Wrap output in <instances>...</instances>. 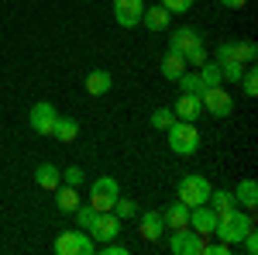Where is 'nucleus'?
I'll use <instances>...</instances> for the list:
<instances>
[{
	"label": "nucleus",
	"mask_w": 258,
	"mask_h": 255,
	"mask_svg": "<svg viewBox=\"0 0 258 255\" xmlns=\"http://www.w3.org/2000/svg\"><path fill=\"white\" fill-rule=\"evenodd\" d=\"M251 228H255V221H251V211H238V207H234L231 214L217 217V228H214V235L234 248V245H238V241L248 235Z\"/></svg>",
	"instance_id": "nucleus-1"
},
{
	"label": "nucleus",
	"mask_w": 258,
	"mask_h": 255,
	"mask_svg": "<svg viewBox=\"0 0 258 255\" xmlns=\"http://www.w3.org/2000/svg\"><path fill=\"white\" fill-rule=\"evenodd\" d=\"M165 135H169V148L176 152V156H197V148H200V131H197V124L193 121H172L169 128H165Z\"/></svg>",
	"instance_id": "nucleus-2"
},
{
	"label": "nucleus",
	"mask_w": 258,
	"mask_h": 255,
	"mask_svg": "<svg viewBox=\"0 0 258 255\" xmlns=\"http://www.w3.org/2000/svg\"><path fill=\"white\" fill-rule=\"evenodd\" d=\"M200 104H203V114H210V118H231L234 114V97L224 86H207L200 93Z\"/></svg>",
	"instance_id": "nucleus-3"
},
{
	"label": "nucleus",
	"mask_w": 258,
	"mask_h": 255,
	"mask_svg": "<svg viewBox=\"0 0 258 255\" xmlns=\"http://www.w3.org/2000/svg\"><path fill=\"white\" fill-rule=\"evenodd\" d=\"M55 252L59 255H97V241L90 238V231H62L55 238Z\"/></svg>",
	"instance_id": "nucleus-4"
},
{
	"label": "nucleus",
	"mask_w": 258,
	"mask_h": 255,
	"mask_svg": "<svg viewBox=\"0 0 258 255\" xmlns=\"http://www.w3.org/2000/svg\"><path fill=\"white\" fill-rule=\"evenodd\" d=\"M207 196H210V179H207V176L189 173V176L179 179V200H182L186 207H200V203H207Z\"/></svg>",
	"instance_id": "nucleus-5"
},
{
	"label": "nucleus",
	"mask_w": 258,
	"mask_h": 255,
	"mask_svg": "<svg viewBox=\"0 0 258 255\" xmlns=\"http://www.w3.org/2000/svg\"><path fill=\"white\" fill-rule=\"evenodd\" d=\"M120 224H124V221H120V217L114 214V211H97L93 224H90L86 231H90V238L97 241V248H100L103 241H114V238L120 235Z\"/></svg>",
	"instance_id": "nucleus-6"
},
{
	"label": "nucleus",
	"mask_w": 258,
	"mask_h": 255,
	"mask_svg": "<svg viewBox=\"0 0 258 255\" xmlns=\"http://www.w3.org/2000/svg\"><path fill=\"white\" fill-rule=\"evenodd\" d=\"M117 196H120L117 179L114 176H100V179H93V186H90V207H93V211H110Z\"/></svg>",
	"instance_id": "nucleus-7"
},
{
	"label": "nucleus",
	"mask_w": 258,
	"mask_h": 255,
	"mask_svg": "<svg viewBox=\"0 0 258 255\" xmlns=\"http://www.w3.org/2000/svg\"><path fill=\"white\" fill-rule=\"evenodd\" d=\"M55 118H59V111H55V104H48V100H38V104L28 111V124H31L35 135H52Z\"/></svg>",
	"instance_id": "nucleus-8"
},
{
	"label": "nucleus",
	"mask_w": 258,
	"mask_h": 255,
	"mask_svg": "<svg viewBox=\"0 0 258 255\" xmlns=\"http://www.w3.org/2000/svg\"><path fill=\"white\" fill-rule=\"evenodd\" d=\"M169 252L172 255H200L203 252V238L193 228H179L169 235Z\"/></svg>",
	"instance_id": "nucleus-9"
},
{
	"label": "nucleus",
	"mask_w": 258,
	"mask_h": 255,
	"mask_svg": "<svg viewBox=\"0 0 258 255\" xmlns=\"http://www.w3.org/2000/svg\"><path fill=\"white\" fill-rule=\"evenodd\" d=\"M145 14V0H114V21L120 28H138Z\"/></svg>",
	"instance_id": "nucleus-10"
},
{
	"label": "nucleus",
	"mask_w": 258,
	"mask_h": 255,
	"mask_svg": "<svg viewBox=\"0 0 258 255\" xmlns=\"http://www.w3.org/2000/svg\"><path fill=\"white\" fill-rule=\"evenodd\" d=\"M189 228L197 231L200 238H214V228H217V214L207 207V203H200V207H189Z\"/></svg>",
	"instance_id": "nucleus-11"
},
{
	"label": "nucleus",
	"mask_w": 258,
	"mask_h": 255,
	"mask_svg": "<svg viewBox=\"0 0 258 255\" xmlns=\"http://www.w3.org/2000/svg\"><path fill=\"white\" fill-rule=\"evenodd\" d=\"M200 31L197 28H176L172 31V38H169V52H179V56H186L193 45H200Z\"/></svg>",
	"instance_id": "nucleus-12"
},
{
	"label": "nucleus",
	"mask_w": 258,
	"mask_h": 255,
	"mask_svg": "<svg viewBox=\"0 0 258 255\" xmlns=\"http://www.w3.org/2000/svg\"><path fill=\"white\" fill-rule=\"evenodd\" d=\"M141 217V238L145 241H159L165 235V217L162 211H148V214H138Z\"/></svg>",
	"instance_id": "nucleus-13"
},
{
	"label": "nucleus",
	"mask_w": 258,
	"mask_h": 255,
	"mask_svg": "<svg viewBox=\"0 0 258 255\" xmlns=\"http://www.w3.org/2000/svg\"><path fill=\"white\" fill-rule=\"evenodd\" d=\"M172 114H176L179 121H197L200 114H203V104H200L197 93H179L176 107H172Z\"/></svg>",
	"instance_id": "nucleus-14"
},
{
	"label": "nucleus",
	"mask_w": 258,
	"mask_h": 255,
	"mask_svg": "<svg viewBox=\"0 0 258 255\" xmlns=\"http://www.w3.org/2000/svg\"><path fill=\"white\" fill-rule=\"evenodd\" d=\"M169 21H172V14L162 7V4H152V7H145V14H141V24L155 35V31H165L169 28Z\"/></svg>",
	"instance_id": "nucleus-15"
},
{
	"label": "nucleus",
	"mask_w": 258,
	"mask_h": 255,
	"mask_svg": "<svg viewBox=\"0 0 258 255\" xmlns=\"http://www.w3.org/2000/svg\"><path fill=\"white\" fill-rule=\"evenodd\" d=\"M162 217H165V231H179V228H189V207H186L182 200L169 203V207L162 211Z\"/></svg>",
	"instance_id": "nucleus-16"
},
{
	"label": "nucleus",
	"mask_w": 258,
	"mask_h": 255,
	"mask_svg": "<svg viewBox=\"0 0 258 255\" xmlns=\"http://www.w3.org/2000/svg\"><path fill=\"white\" fill-rule=\"evenodd\" d=\"M110 86H114V76H110L107 69H93V73H86V93H90V97H103V93H110Z\"/></svg>",
	"instance_id": "nucleus-17"
},
{
	"label": "nucleus",
	"mask_w": 258,
	"mask_h": 255,
	"mask_svg": "<svg viewBox=\"0 0 258 255\" xmlns=\"http://www.w3.org/2000/svg\"><path fill=\"white\" fill-rule=\"evenodd\" d=\"M207 207H210L217 217H224V214H231V211L238 207V200H234V193H231V190H210Z\"/></svg>",
	"instance_id": "nucleus-18"
},
{
	"label": "nucleus",
	"mask_w": 258,
	"mask_h": 255,
	"mask_svg": "<svg viewBox=\"0 0 258 255\" xmlns=\"http://www.w3.org/2000/svg\"><path fill=\"white\" fill-rule=\"evenodd\" d=\"M35 183H38L41 190H52V193H55V190L62 186V173L52 166V162H41L38 169H35Z\"/></svg>",
	"instance_id": "nucleus-19"
},
{
	"label": "nucleus",
	"mask_w": 258,
	"mask_h": 255,
	"mask_svg": "<svg viewBox=\"0 0 258 255\" xmlns=\"http://www.w3.org/2000/svg\"><path fill=\"white\" fill-rule=\"evenodd\" d=\"M234 200L241 203V211H255L258 207V183L255 179H241L238 190H234Z\"/></svg>",
	"instance_id": "nucleus-20"
},
{
	"label": "nucleus",
	"mask_w": 258,
	"mask_h": 255,
	"mask_svg": "<svg viewBox=\"0 0 258 255\" xmlns=\"http://www.w3.org/2000/svg\"><path fill=\"white\" fill-rule=\"evenodd\" d=\"M52 138H59V141H76L80 138V121L76 118H55V128H52Z\"/></svg>",
	"instance_id": "nucleus-21"
},
{
	"label": "nucleus",
	"mask_w": 258,
	"mask_h": 255,
	"mask_svg": "<svg viewBox=\"0 0 258 255\" xmlns=\"http://www.w3.org/2000/svg\"><path fill=\"white\" fill-rule=\"evenodd\" d=\"M55 207H59L62 214H73V211L80 207V196H76V186L62 183L59 190H55Z\"/></svg>",
	"instance_id": "nucleus-22"
},
{
	"label": "nucleus",
	"mask_w": 258,
	"mask_h": 255,
	"mask_svg": "<svg viewBox=\"0 0 258 255\" xmlns=\"http://www.w3.org/2000/svg\"><path fill=\"white\" fill-rule=\"evenodd\" d=\"M182 73H186V59H182L179 52H165V59H162V76L176 83Z\"/></svg>",
	"instance_id": "nucleus-23"
},
{
	"label": "nucleus",
	"mask_w": 258,
	"mask_h": 255,
	"mask_svg": "<svg viewBox=\"0 0 258 255\" xmlns=\"http://www.w3.org/2000/svg\"><path fill=\"white\" fill-rule=\"evenodd\" d=\"M110 211H114V214H117L120 221H135V217H138V203H135L131 196H117Z\"/></svg>",
	"instance_id": "nucleus-24"
},
{
	"label": "nucleus",
	"mask_w": 258,
	"mask_h": 255,
	"mask_svg": "<svg viewBox=\"0 0 258 255\" xmlns=\"http://www.w3.org/2000/svg\"><path fill=\"white\" fill-rule=\"evenodd\" d=\"M200 79H203V86H224V79H220V66L217 62H203L200 66Z\"/></svg>",
	"instance_id": "nucleus-25"
},
{
	"label": "nucleus",
	"mask_w": 258,
	"mask_h": 255,
	"mask_svg": "<svg viewBox=\"0 0 258 255\" xmlns=\"http://www.w3.org/2000/svg\"><path fill=\"white\" fill-rule=\"evenodd\" d=\"M241 90H244V97H258V73H255V62L251 66H244V73H241Z\"/></svg>",
	"instance_id": "nucleus-26"
},
{
	"label": "nucleus",
	"mask_w": 258,
	"mask_h": 255,
	"mask_svg": "<svg viewBox=\"0 0 258 255\" xmlns=\"http://www.w3.org/2000/svg\"><path fill=\"white\" fill-rule=\"evenodd\" d=\"M176 83H179V90H182V93H197V97L207 90V86H203V79H200V73H182Z\"/></svg>",
	"instance_id": "nucleus-27"
},
{
	"label": "nucleus",
	"mask_w": 258,
	"mask_h": 255,
	"mask_svg": "<svg viewBox=\"0 0 258 255\" xmlns=\"http://www.w3.org/2000/svg\"><path fill=\"white\" fill-rule=\"evenodd\" d=\"M214 62H241V56H238V41H224V45H217V52H214Z\"/></svg>",
	"instance_id": "nucleus-28"
},
{
	"label": "nucleus",
	"mask_w": 258,
	"mask_h": 255,
	"mask_svg": "<svg viewBox=\"0 0 258 255\" xmlns=\"http://www.w3.org/2000/svg\"><path fill=\"white\" fill-rule=\"evenodd\" d=\"M220 66V79L224 83H238L241 73H244V62H217Z\"/></svg>",
	"instance_id": "nucleus-29"
},
{
	"label": "nucleus",
	"mask_w": 258,
	"mask_h": 255,
	"mask_svg": "<svg viewBox=\"0 0 258 255\" xmlns=\"http://www.w3.org/2000/svg\"><path fill=\"white\" fill-rule=\"evenodd\" d=\"M172 121H176V114H172V107H159V111L152 114V128H155V131H165V128H169Z\"/></svg>",
	"instance_id": "nucleus-30"
},
{
	"label": "nucleus",
	"mask_w": 258,
	"mask_h": 255,
	"mask_svg": "<svg viewBox=\"0 0 258 255\" xmlns=\"http://www.w3.org/2000/svg\"><path fill=\"white\" fill-rule=\"evenodd\" d=\"M73 217H76V224H80L83 231H86V228H90V224H93V217H97V211H93V207H90V203H80V207H76V211H73Z\"/></svg>",
	"instance_id": "nucleus-31"
},
{
	"label": "nucleus",
	"mask_w": 258,
	"mask_h": 255,
	"mask_svg": "<svg viewBox=\"0 0 258 255\" xmlns=\"http://www.w3.org/2000/svg\"><path fill=\"white\" fill-rule=\"evenodd\" d=\"M238 56H241L244 66H251V62L258 59V45L255 41H238Z\"/></svg>",
	"instance_id": "nucleus-32"
},
{
	"label": "nucleus",
	"mask_w": 258,
	"mask_h": 255,
	"mask_svg": "<svg viewBox=\"0 0 258 255\" xmlns=\"http://www.w3.org/2000/svg\"><path fill=\"white\" fill-rule=\"evenodd\" d=\"M182 59H186V66H203V62H207V48H203V41H200V45H193Z\"/></svg>",
	"instance_id": "nucleus-33"
},
{
	"label": "nucleus",
	"mask_w": 258,
	"mask_h": 255,
	"mask_svg": "<svg viewBox=\"0 0 258 255\" xmlns=\"http://www.w3.org/2000/svg\"><path fill=\"white\" fill-rule=\"evenodd\" d=\"M159 4L169 11V14H186V11H189L197 0H159Z\"/></svg>",
	"instance_id": "nucleus-34"
},
{
	"label": "nucleus",
	"mask_w": 258,
	"mask_h": 255,
	"mask_svg": "<svg viewBox=\"0 0 258 255\" xmlns=\"http://www.w3.org/2000/svg\"><path fill=\"white\" fill-rule=\"evenodd\" d=\"M200 255H231V245L227 241H203V252Z\"/></svg>",
	"instance_id": "nucleus-35"
},
{
	"label": "nucleus",
	"mask_w": 258,
	"mask_h": 255,
	"mask_svg": "<svg viewBox=\"0 0 258 255\" xmlns=\"http://www.w3.org/2000/svg\"><path fill=\"white\" fill-rule=\"evenodd\" d=\"M83 179H86V176H83V169H80V166H69V169L62 173V183H69V186H80Z\"/></svg>",
	"instance_id": "nucleus-36"
},
{
	"label": "nucleus",
	"mask_w": 258,
	"mask_h": 255,
	"mask_svg": "<svg viewBox=\"0 0 258 255\" xmlns=\"http://www.w3.org/2000/svg\"><path fill=\"white\" fill-rule=\"evenodd\" d=\"M238 245H241V248H244V252H248V255H255V252H258V231H255V228H251V231H248V235L241 238Z\"/></svg>",
	"instance_id": "nucleus-37"
},
{
	"label": "nucleus",
	"mask_w": 258,
	"mask_h": 255,
	"mask_svg": "<svg viewBox=\"0 0 258 255\" xmlns=\"http://www.w3.org/2000/svg\"><path fill=\"white\" fill-rule=\"evenodd\" d=\"M220 4H224V7H227V11H241V7H244V4H248V0H220Z\"/></svg>",
	"instance_id": "nucleus-38"
}]
</instances>
